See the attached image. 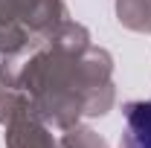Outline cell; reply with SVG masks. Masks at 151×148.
Masks as SVG:
<instances>
[{
  "instance_id": "cell-1",
  "label": "cell",
  "mask_w": 151,
  "mask_h": 148,
  "mask_svg": "<svg viewBox=\"0 0 151 148\" xmlns=\"http://www.w3.org/2000/svg\"><path fill=\"white\" fill-rule=\"evenodd\" d=\"M125 148H151V102H137L128 108Z\"/></svg>"
}]
</instances>
